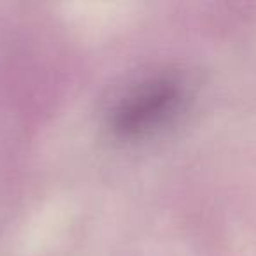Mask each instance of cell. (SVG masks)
I'll return each mask as SVG.
<instances>
[{
	"mask_svg": "<svg viewBox=\"0 0 256 256\" xmlns=\"http://www.w3.org/2000/svg\"><path fill=\"white\" fill-rule=\"evenodd\" d=\"M184 90L170 74H156L128 86L107 112V126L118 139H140L168 124L179 112Z\"/></svg>",
	"mask_w": 256,
	"mask_h": 256,
	"instance_id": "obj_1",
	"label": "cell"
}]
</instances>
